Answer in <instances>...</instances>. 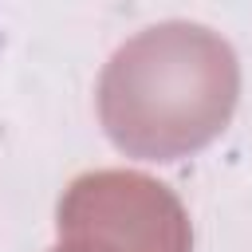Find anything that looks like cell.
Segmentation results:
<instances>
[{"mask_svg": "<svg viewBox=\"0 0 252 252\" xmlns=\"http://www.w3.org/2000/svg\"><path fill=\"white\" fill-rule=\"evenodd\" d=\"M240 98L232 43L193 20H161L130 35L98 75V122L106 138L146 161H177L205 150Z\"/></svg>", "mask_w": 252, "mask_h": 252, "instance_id": "cell-1", "label": "cell"}, {"mask_svg": "<svg viewBox=\"0 0 252 252\" xmlns=\"http://www.w3.org/2000/svg\"><path fill=\"white\" fill-rule=\"evenodd\" d=\"M51 252H130V248L91 228H59V244Z\"/></svg>", "mask_w": 252, "mask_h": 252, "instance_id": "cell-2", "label": "cell"}]
</instances>
